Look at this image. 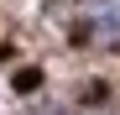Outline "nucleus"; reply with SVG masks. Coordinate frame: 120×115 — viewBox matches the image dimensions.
Masks as SVG:
<instances>
[]
</instances>
